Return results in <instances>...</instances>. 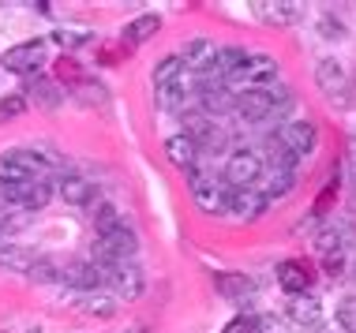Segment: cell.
<instances>
[{
	"instance_id": "4",
	"label": "cell",
	"mask_w": 356,
	"mask_h": 333,
	"mask_svg": "<svg viewBox=\"0 0 356 333\" xmlns=\"http://www.w3.org/2000/svg\"><path fill=\"white\" fill-rule=\"evenodd\" d=\"M188 187H191V198H195V206L203 214H225L229 187H225V180H221L214 169H203V165L188 169Z\"/></svg>"
},
{
	"instance_id": "21",
	"label": "cell",
	"mask_w": 356,
	"mask_h": 333,
	"mask_svg": "<svg viewBox=\"0 0 356 333\" xmlns=\"http://www.w3.org/2000/svg\"><path fill=\"white\" fill-rule=\"evenodd\" d=\"M56 191H60V198L68 206H90L94 198H98L94 184H90V180H83V176H60V180H56Z\"/></svg>"
},
{
	"instance_id": "2",
	"label": "cell",
	"mask_w": 356,
	"mask_h": 333,
	"mask_svg": "<svg viewBox=\"0 0 356 333\" xmlns=\"http://www.w3.org/2000/svg\"><path fill=\"white\" fill-rule=\"evenodd\" d=\"M289 105V94L285 90H244V94H236L233 98V112L244 123H266V120H274L277 112H282Z\"/></svg>"
},
{
	"instance_id": "8",
	"label": "cell",
	"mask_w": 356,
	"mask_h": 333,
	"mask_svg": "<svg viewBox=\"0 0 356 333\" xmlns=\"http://www.w3.org/2000/svg\"><path fill=\"white\" fill-rule=\"evenodd\" d=\"M315 251L323 259V270L330 273L334 281L345 278V262H349V240L338 225H323V232L315 236Z\"/></svg>"
},
{
	"instance_id": "22",
	"label": "cell",
	"mask_w": 356,
	"mask_h": 333,
	"mask_svg": "<svg viewBox=\"0 0 356 333\" xmlns=\"http://www.w3.org/2000/svg\"><path fill=\"white\" fill-rule=\"evenodd\" d=\"M38 255H42V251L23 247V244H15V240L0 244V266H4V270H15V273H31V266L38 262Z\"/></svg>"
},
{
	"instance_id": "12",
	"label": "cell",
	"mask_w": 356,
	"mask_h": 333,
	"mask_svg": "<svg viewBox=\"0 0 356 333\" xmlns=\"http://www.w3.org/2000/svg\"><path fill=\"white\" fill-rule=\"evenodd\" d=\"M266 206H270V198L259 191V187H229V195H225V214L240 217V221H255V217H263Z\"/></svg>"
},
{
	"instance_id": "13",
	"label": "cell",
	"mask_w": 356,
	"mask_h": 333,
	"mask_svg": "<svg viewBox=\"0 0 356 333\" xmlns=\"http://www.w3.org/2000/svg\"><path fill=\"white\" fill-rule=\"evenodd\" d=\"M56 184H0V198L15 210H42Z\"/></svg>"
},
{
	"instance_id": "23",
	"label": "cell",
	"mask_w": 356,
	"mask_h": 333,
	"mask_svg": "<svg viewBox=\"0 0 356 333\" xmlns=\"http://www.w3.org/2000/svg\"><path fill=\"white\" fill-rule=\"evenodd\" d=\"M23 98H34L38 109H49V112H53V109L64 101V90L56 87L53 79H45V75H34V79L26 83V94H23Z\"/></svg>"
},
{
	"instance_id": "7",
	"label": "cell",
	"mask_w": 356,
	"mask_h": 333,
	"mask_svg": "<svg viewBox=\"0 0 356 333\" xmlns=\"http://www.w3.org/2000/svg\"><path fill=\"white\" fill-rule=\"evenodd\" d=\"M315 83H319V90L326 94L330 101H338V105H349L353 101V71L345 68L341 60H334V56H323L319 64H315Z\"/></svg>"
},
{
	"instance_id": "14",
	"label": "cell",
	"mask_w": 356,
	"mask_h": 333,
	"mask_svg": "<svg viewBox=\"0 0 356 333\" xmlns=\"http://www.w3.org/2000/svg\"><path fill=\"white\" fill-rule=\"evenodd\" d=\"M72 307L79 311L83 318H98V322H105V318H117L120 300L109 296L105 289H98V292H75V296H72Z\"/></svg>"
},
{
	"instance_id": "31",
	"label": "cell",
	"mask_w": 356,
	"mask_h": 333,
	"mask_svg": "<svg viewBox=\"0 0 356 333\" xmlns=\"http://www.w3.org/2000/svg\"><path fill=\"white\" fill-rule=\"evenodd\" d=\"M53 37H56V45H60V49H79V45H86L94 34H90V31H72V26L64 31V26H60Z\"/></svg>"
},
{
	"instance_id": "1",
	"label": "cell",
	"mask_w": 356,
	"mask_h": 333,
	"mask_svg": "<svg viewBox=\"0 0 356 333\" xmlns=\"http://www.w3.org/2000/svg\"><path fill=\"white\" fill-rule=\"evenodd\" d=\"M0 184H53V165L49 157L26 146L4 150L0 154Z\"/></svg>"
},
{
	"instance_id": "11",
	"label": "cell",
	"mask_w": 356,
	"mask_h": 333,
	"mask_svg": "<svg viewBox=\"0 0 356 333\" xmlns=\"http://www.w3.org/2000/svg\"><path fill=\"white\" fill-rule=\"evenodd\" d=\"M105 270V292L117 300H136L147 289V278L136 262H117V266H102Z\"/></svg>"
},
{
	"instance_id": "15",
	"label": "cell",
	"mask_w": 356,
	"mask_h": 333,
	"mask_svg": "<svg viewBox=\"0 0 356 333\" xmlns=\"http://www.w3.org/2000/svg\"><path fill=\"white\" fill-rule=\"evenodd\" d=\"M252 12L270 26H293L304 19V4L300 0H255Z\"/></svg>"
},
{
	"instance_id": "25",
	"label": "cell",
	"mask_w": 356,
	"mask_h": 333,
	"mask_svg": "<svg viewBox=\"0 0 356 333\" xmlns=\"http://www.w3.org/2000/svg\"><path fill=\"white\" fill-rule=\"evenodd\" d=\"M184 71V64H180V56H165V60L158 64V68H154V94H165L172 83H177V75Z\"/></svg>"
},
{
	"instance_id": "9",
	"label": "cell",
	"mask_w": 356,
	"mask_h": 333,
	"mask_svg": "<svg viewBox=\"0 0 356 333\" xmlns=\"http://www.w3.org/2000/svg\"><path fill=\"white\" fill-rule=\"evenodd\" d=\"M274 142L285 150V154H293L296 161H300V157H307V154L315 150V142H319V131H315L312 120H285V123H277Z\"/></svg>"
},
{
	"instance_id": "3",
	"label": "cell",
	"mask_w": 356,
	"mask_h": 333,
	"mask_svg": "<svg viewBox=\"0 0 356 333\" xmlns=\"http://www.w3.org/2000/svg\"><path fill=\"white\" fill-rule=\"evenodd\" d=\"M277 83V60L266 53H248V60L240 64V71L225 83L229 94H244V90H270Z\"/></svg>"
},
{
	"instance_id": "18",
	"label": "cell",
	"mask_w": 356,
	"mask_h": 333,
	"mask_svg": "<svg viewBox=\"0 0 356 333\" xmlns=\"http://www.w3.org/2000/svg\"><path fill=\"white\" fill-rule=\"evenodd\" d=\"M165 157L172 161L177 169H195L199 165V157H203V146H199L195 139L188 135V131H177V135H169L165 139Z\"/></svg>"
},
{
	"instance_id": "38",
	"label": "cell",
	"mask_w": 356,
	"mask_h": 333,
	"mask_svg": "<svg viewBox=\"0 0 356 333\" xmlns=\"http://www.w3.org/2000/svg\"><path fill=\"white\" fill-rule=\"evenodd\" d=\"M319 333H341V330H338V326H323Z\"/></svg>"
},
{
	"instance_id": "6",
	"label": "cell",
	"mask_w": 356,
	"mask_h": 333,
	"mask_svg": "<svg viewBox=\"0 0 356 333\" xmlns=\"http://www.w3.org/2000/svg\"><path fill=\"white\" fill-rule=\"evenodd\" d=\"M259 176H263V154H259V150L236 146L225 154V169H221L225 187H255Z\"/></svg>"
},
{
	"instance_id": "20",
	"label": "cell",
	"mask_w": 356,
	"mask_h": 333,
	"mask_svg": "<svg viewBox=\"0 0 356 333\" xmlns=\"http://www.w3.org/2000/svg\"><path fill=\"white\" fill-rule=\"evenodd\" d=\"M323 318V303L312 296V292H300V296H289L285 303V322L293 326H319Z\"/></svg>"
},
{
	"instance_id": "24",
	"label": "cell",
	"mask_w": 356,
	"mask_h": 333,
	"mask_svg": "<svg viewBox=\"0 0 356 333\" xmlns=\"http://www.w3.org/2000/svg\"><path fill=\"white\" fill-rule=\"evenodd\" d=\"M158 31H161V15H158V12H143V15H136L128 26H124L120 37H124L128 45H143L147 37H154Z\"/></svg>"
},
{
	"instance_id": "16",
	"label": "cell",
	"mask_w": 356,
	"mask_h": 333,
	"mask_svg": "<svg viewBox=\"0 0 356 333\" xmlns=\"http://www.w3.org/2000/svg\"><path fill=\"white\" fill-rule=\"evenodd\" d=\"M274 278L277 284L289 292V296H300V292H312V266H307L304 259H282L277 262V270H274Z\"/></svg>"
},
{
	"instance_id": "5",
	"label": "cell",
	"mask_w": 356,
	"mask_h": 333,
	"mask_svg": "<svg viewBox=\"0 0 356 333\" xmlns=\"http://www.w3.org/2000/svg\"><path fill=\"white\" fill-rule=\"evenodd\" d=\"M139 240L128 225H117L109 232H98V244H94V262L98 266H117V262H136Z\"/></svg>"
},
{
	"instance_id": "19",
	"label": "cell",
	"mask_w": 356,
	"mask_h": 333,
	"mask_svg": "<svg viewBox=\"0 0 356 333\" xmlns=\"http://www.w3.org/2000/svg\"><path fill=\"white\" fill-rule=\"evenodd\" d=\"M177 56H180V64H184L188 71L199 75L218 60V45L210 42V37H191V42H184V49H180Z\"/></svg>"
},
{
	"instance_id": "36",
	"label": "cell",
	"mask_w": 356,
	"mask_h": 333,
	"mask_svg": "<svg viewBox=\"0 0 356 333\" xmlns=\"http://www.w3.org/2000/svg\"><path fill=\"white\" fill-rule=\"evenodd\" d=\"M4 333H42V326H38V322H19V318H12V322H4Z\"/></svg>"
},
{
	"instance_id": "28",
	"label": "cell",
	"mask_w": 356,
	"mask_h": 333,
	"mask_svg": "<svg viewBox=\"0 0 356 333\" xmlns=\"http://www.w3.org/2000/svg\"><path fill=\"white\" fill-rule=\"evenodd\" d=\"M338 330L341 333H356V292H349V296H341V303H338Z\"/></svg>"
},
{
	"instance_id": "10",
	"label": "cell",
	"mask_w": 356,
	"mask_h": 333,
	"mask_svg": "<svg viewBox=\"0 0 356 333\" xmlns=\"http://www.w3.org/2000/svg\"><path fill=\"white\" fill-rule=\"evenodd\" d=\"M45 37H34V42H19L12 49H4L0 56V68L12 75H38V68H45Z\"/></svg>"
},
{
	"instance_id": "26",
	"label": "cell",
	"mask_w": 356,
	"mask_h": 333,
	"mask_svg": "<svg viewBox=\"0 0 356 333\" xmlns=\"http://www.w3.org/2000/svg\"><path fill=\"white\" fill-rule=\"evenodd\" d=\"M218 289L225 292V296H233L236 303H244V296H252V292H255V284L248 281V278H240V273H221Z\"/></svg>"
},
{
	"instance_id": "17",
	"label": "cell",
	"mask_w": 356,
	"mask_h": 333,
	"mask_svg": "<svg viewBox=\"0 0 356 333\" xmlns=\"http://www.w3.org/2000/svg\"><path fill=\"white\" fill-rule=\"evenodd\" d=\"M60 281L72 284L75 292H98L105 289V270L98 262H72L60 270Z\"/></svg>"
},
{
	"instance_id": "35",
	"label": "cell",
	"mask_w": 356,
	"mask_h": 333,
	"mask_svg": "<svg viewBox=\"0 0 356 333\" xmlns=\"http://www.w3.org/2000/svg\"><path fill=\"white\" fill-rule=\"evenodd\" d=\"M221 333H255V318L252 315H236L233 322H225Z\"/></svg>"
},
{
	"instance_id": "27",
	"label": "cell",
	"mask_w": 356,
	"mask_h": 333,
	"mask_svg": "<svg viewBox=\"0 0 356 333\" xmlns=\"http://www.w3.org/2000/svg\"><path fill=\"white\" fill-rule=\"evenodd\" d=\"M31 281L38 284H49V281H60V270H56V262L49 259V255H38V262L31 266V273H26Z\"/></svg>"
},
{
	"instance_id": "32",
	"label": "cell",
	"mask_w": 356,
	"mask_h": 333,
	"mask_svg": "<svg viewBox=\"0 0 356 333\" xmlns=\"http://www.w3.org/2000/svg\"><path fill=\"white\" fill-rule=\"evenodd\" d=\"M319 34L326 37V42H341V37H345V23L338 15H323L319 19Z\"/></svg>"
},
{
	"instance_id": "30",
	"label": "cell",
	"mask_w": 356,
	"mask_h": 333,
	"mask_svg": "<svg viewBox=\"0 0 356 333\" xmlns=\"http://www.w3.org/2000/svg\"><path fill=\"white\" fill-rule=\"evenodd\" d=\"M23 112H26V98H23V94H4V98H0V123L19 120Z\"/></svg>"
},
{
	"instance_id": "37",
	"label": "cell",
	"mask_w": 356,
	"mask_h": 333,
	"mask_svg": "<svg viewBox=\"0 0 356 333\" xmlns=\"http://www.w3.org/2000/svg\"><path fill=\"white\" fill-rule=\"evenodd\" d=\"M15 228H19V221H15L12 214H0V244H8V240H12V232H15Z\"/></svg>"
},
{
	"instance_id": "33",
	"label": "cell",
	"mask_w": 356,
	"mask_h": 333,
	"mask_svg": "<svg viewBox=\"0 0 356 333\" xmlns=\"http://www.w3.org/2000/svg\"><path fill=\"white\" fill-rule=\"evenodd\" d=\"M255 333H289V322L277 315H259L255 318Z\"/></svg>"
},
{
	"instance_id": "34",
	"label": "cell",
	"mask_w": 356,
	"mask_h": 333,
	"mask_svg": "<svg viewBox=\"0 0 356 333\" xmlns=\"http://www.w3.org/2000/svg\"><path fill=\"white\" fill-rule=\"evenodd\" d=\"M117 225H120L117 210H113L109 203H105V206H98V217H94V228H98V232H109V228H117Z\"/></svg>"
},
{
	"instance_id": "29",
	"label": "cell",
	"mask_w": 356,
	"mask_h": 333,
	"mask_svg": "<svg viewBox=\"0 0 356 333\" xmlns=\"http://www.w3.org/2000/svg\"><path fill=\"white\" fill-rule=\"evenodd\" d=\"M83 79H86V71H83L79 64L72 60V56H60V60H56V83H68V87H79Z\"/></svg>"
}]
</instances>
